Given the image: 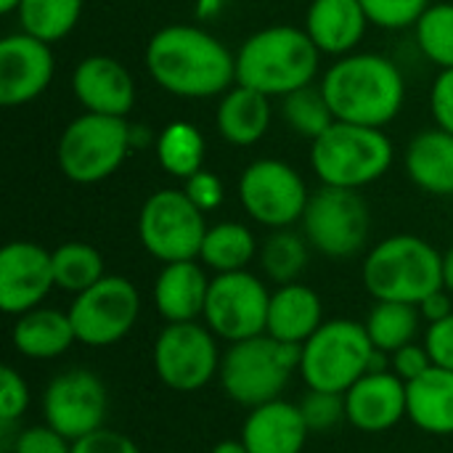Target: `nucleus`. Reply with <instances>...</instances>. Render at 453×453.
<instances>
[{"label": "nucleus", "mask_w": 453, "mask_h": 453, "mask_svg": "<svg viewBox=\"0 0 453 453\" xmlns=\"http://www.w3.org/2000/svg\"><path fill=\"white\" fill-rule=\"evenodd\" d=\"M151 80L178 98H212L236 85V53L196 24H170L146 45Z\"/></svg>", "instance_id": "nucleus-1"}, {"label": "nucleus", "mask_w": 453, "mask_h": 453, "mask_svg": "<svg viewBox=\"0 0 453 453\" xmlns=\"http://www.w3.org/2000/svg\"><path fill=\"white\" fill-rule=\"evenodd\" d=\"M319 85L340 122L366 127L390 125L406 101L403 72L382 53L340 56Z\"/></svg>", "instance_id": "nucleus-2"}, {"label": "nucleus", "mask_w": 453, "mask_h": 453, "mask_svg": "<svg viewBox=\"0 0 453 453\" xmlns=\"http://www.w3.org/2000/svg\"><path fill=\"white\" fill-rule=\"evenodd\" d=\"M321 50L305 29L292 24L265 27L250 35L236 50V82L284 98L300 88L313 85L319 74Z\"/></svg>", "instance_id": "nucleus-3"}, {"label": "nucleus", "mask_w": 453, "mask_h": 453, "mask_svg": "<svg viewBox=\"0 0 453 453\" xmlns=\"http://www.w3.org/2000/svg\"><path fill=\"white\" fill-rule=\"evenodd\" d=\"M361 279L374 300L419 305L443 289V252L422 236L395 234L366 252Z\"/></svg>", "instance_id": "nucleus-4"}, {"label": "nucleus", "mask_w": 453, "mask_h": 453, "mask_svg": "<svg viewBox=\"0 0 453 453\" xmlns=\"http://www.w3.org/2000/svg\"><path fill=\"white\" fill-rule=\"evenodd\" d=\"M300 372V348L271 334L231 342L223 350L218 382L228 401L247 411L281 398L292 377Z\"/></svg>", "instance_id": "nucleus-5"}, {"label": "nucleus", "mask_w": 453, "mask_h": 453, "mask_svg": "<svg viewBox=\"0 0 453 453\" xmlns=\"http://www.w3.org/2000/svg\"><path fill=\"white\" fill-rule=\"evenodd\" d=\"M395 159L393 141L382 127L334 122L324 135L311 141V167L321 186L356 188L380 180Z\"/></svg>", "instance_id": "nucleus-6"}, {"label": "nucleus", "mask_w": 453, "mask_h": 453, "mask_svg": "<svg viewBox=\"0 0 453 453\" xmlns=\"http://www.w3.org/2000/svg\"><path fill=\"white\" fill-rule=\"evenodd\" d=\"M133 149V127L125 117L82 111L74 117L56 146V162L72 183H101L114 175Z\"/></svg>", "instance_id": "nucleus-7"}, {"label": "nucleus", "mask_w": 453, "mask_h": 453, "mask_svg": "<svg viewBox=\"0 0 453 453\" xmlns=\"http://www.w3.org/2000/svg\"><path fill=\"white\" fill-rule=\"evenodd\" d=\"M374 350L377 348L361 321H324L319 332L300 348V377L308 390L345 395L364 374H369Z\"/></svg>", "instance_id": "nucleus-8"}, {"label": "nucleus", "mask_w": 453, "mask_h": 453, "mask_svg": "<svg viewBox=\"0 0 453 453\" xmlns=\"http://www.w3.org/2000/svg\"><path fill=\"white\" fill-rule=\"evenodd\" d=\"M300 226L311 250L329 260H350L369 242L372 212L361 191L321 186L311 194Z\"/></svg>", "instance_id": "nucleus-9"}, {"label": "nucleus", "mask_w": 453, "mask_h": 453, "mask_svg": "<svg viewBox=\"0 0 453 453\" xmlns=\"http://www.w3.org/2000/svg\"><path fill=\"white\" fill-rule=\"evenodd\" d=\"M207 228L204 212L183 194V188L154 191L138 212L141 247L162 265L199 260Z\"/></svg>", "instance_id": "nucleus-10"}, {"label": "nucleus", "mask_w": 453, "mask_h": 453, "mask_svg": "<svg viewBox=\"0 0 453 453\" xmlns=\"http://www.w3.org/2000/svg\"><path fill=\"white\" fill-rule=\"evenodd\" d=\"M159 382L175 393H196L220 374L223 350L204 321L165 324L151 350Z\"/></svg>", "instance_id": "nucleus-11"}, {"label": "nucleus", "mask_w": 453, "mask_h": 453, "mask_svg": "<svg viewBox=\"0 0 453 453\" xmlns=\"http://www.w3.org/2000/svg\"><path fill=\"white\" fill-rule=\"evenodd\" d=\"M66 313L80 345L109 348L122 342L138 324L141 292L130 279L106 273L90 289L74 295Z\"/></svg>", "instance_id": "nucleus-12"}, {"label": "nucleus", "mask_w": 453, "mask_h": 453, "mask_svg": "<svg viewBox=\"0 0 453 453\" xmlns=\"http://www.w3.org/2000/svg\"><path fill=\"white\" fill-rule=\"evenodd\" d=\"M308 199L311 194L303 175L281 159H255L239 178V202L244 212L271 231L300 223Z\"/></svg>", "instance_id": "nucleus-13"}, {"label": "nucleus", "mask_w": 453, "mask_h": 453, "mask_svg": "<svg viewBox=\"0 0 453 453\" xmlns=\"http://www.w3.org/2000/svg\"><path fill=\"white\" fill-rule=\"evenodd\" d=\"M271 308V289L250 271L215 273L202 321L215 332L218 340L242 342L265 334Z\"/></svg>", "instance_id": "nucleus-14"}, {"label": "nucleus", "mask_w": 453, "mask_h": 453, "mask_svg": "<svg viewBox=\"0 0 453 453\" xmlns=\"http://www.w3.org/2000/svg\"><path fill=\"white\" fill-rule=\"evenodd\" d=\"M109 390L90 369H66L56 374L42 393V422L72 443L106 427Z\"/></svg>", "instance_id": "nucleus-15"}, {"label": "nucleus", "mask_w": 453, "mask_h": 453, "mask_svg": "<svg viewBox=\"0 0 453 453\" xmlns=\"http://www.w3.org/2000/svg\"><path fill=\"white\" fill-rule=\"evenodd\" d=\"M56 289L53 257L35 242H8L0 250V308L5 316H21L40 308Z\"/></svg>", "instance_id": "nucleus-16"}, {"label": "nucleus", "mask_w": 453, "mask_h": 453, "mask_svg": "<svg viewBox=\"0 0 453 453\" xmlns=\"http://www.w3.org/2000/svg\"><path fill=\"white\" fill-rule=\"evenodd\" d=\"M56 58L50 42L19 29L0 40V104L13 109L42 96L53 80Z\"/></svg>", "instance_id": "nucleus-17"}, {"label": "nucleus", "mask_w": 453, "mask_h": 453, "mask_svg": "<svg viewBox=\"0 0 453 453\" xmlns=\"http://www.w3.org/2000/svg\"><path fill=\"white\" fill-rule=\"evenodd\" d=\"M72 93L85 111L127 117L135 104V82L127 66L106 53L85 56L72 72Z\"/></svg>", "instance_id": "nucleus-18"}, {"label": "nucleus", "mask_w": 453, "mask_h": 453, "mask_svg": "<svg viewBox=\"0 0 453 453\" xmlns=\"http://www.w3.org/2000/svg\"><path fill=\"white\" fill-rule=\"evenodd\" d=\"M345 414L348 422L366 435L393 430L406 419V382L393 372L364 374L345 393Z\"/></svg>", "instance_id": "nucleus-19"}, {"label": "nucleus", "mask_w": 453, "mask_h": 453, "mask_svg": "<svg viewBox=\"0 0 453 453\" xmlns=\"http://www.w3.org/2000/svg\"><path fill=\"white\" fill-rule=\"evenodd\" d=\"M239 438L250 453H303L311 430L300 403L276 398L250 409Z\"/></svg>", "instance_id": "nucleus-20"}, {"label": "nucleus", "mask_w": 453, "mask_h": 453, "mask_svg": "<svg viewBox=\"0 0 453 453\" xmlns=\"http://www.w3.org/2000/svg\"><path fill=\"white\" fill-rule=\"evenodd\" d=\"M210 276L199 260H180L162 265L154 281V308L165 319V324H186L199 321L204 316Z\"/></svg>", "instance_id": "nucleus-21"}, {"label": "nucleus", "mask_w": 453, "mask_h": 453, "mask_svg": "<svg viewBox=\"0 0 453 453\" xmlns=\"http://www.w3.org/2000/svg\"><path fill=\"white\" fill-rule=\"evenodd\" d=\"M369 27L361 0H313L305 13V32L321 53L348 56Z\"/></svg>", "instance_id": "nucleus-22"}, {"label": "nucleus", "mask_w": 453, "mask_h": 453, "mask_svg": "<svg viewBox=\"0 0 453 453\" xmlns=\"http://www.w3.org/2000/svg\"><path fill=\"white\" fill-rule=\"evenodd\" d=\"M321 324H324V303L313 287L303 281H292L271 292L265 334L287 345L303 348L319 332Z\"/></svg>", "instance_id": "nucleus-23"}, {"label": "nucleus", "mask_w": 453, "mask_h": 453, "mask_svg": "<svg viewBox=\"0 0 453 453\" xmlns=\"http://www.w3.org/2000/svg\"><path fill=\"white\" fill-rule=\"evenodd\" d=\"M11 342L21 358L53 361L72 350V345L77 342V334L66 311L40 305L16 316L13 329H11Z\"/></svg>", "instance_id": "nucleus-24"}, {"label": "nucleus", "mask_w": 453, "mask_h": 453, "mask_svg": "<svg viewBox=\"0 0 453 453\" xmlns=\"http://www.w3.org/2000/svg\"><path fill=\"white\" fill-rule=\"evenodd\" d=\"M406 419L427 435H453V372L430 366L406 385Z\"/></svg>", "instance_id": "nucleus-25"}, {"label": "nucleus", "mask_w": 453, "mask_h": 453, "mask_svg": "<svg viewBox=\"0 0 453 453\" xmlns=\"http://www.w3.org/2000/svg\"><path fill=\"white\" fill-rule=\"evenodd\" d=\"M411 183L433 196H453V133L443 127L422 130L403 157Z\"/></svg>", "instance_id": "nucleus-26"}, {"label": "nucleus", "mask_w": 453, "mask_h": 453, "mask_svg": "<svg viewBox=\"0 0 453 453\" xmlns=\"http://www.w3.org/2000/svg\"><path fill=\"white\" fill-rule=\"evenodd\" d=\"M215 125L223 141L234 146H252L271 127V98L236 82L223 93L215 111Z\"/></svg>", "instance_id": "nucleus-27"}, {"label": "nucleus", "mask_w": 453, "mask_h": 453, "mask_svg": "<svg viewBox=\"0 0 453 453\" xmlns=\"http://www.w3.org/2000/svg\"><path fill=\"white\" fill-rule=\"evenodd\" d=\"M257 255L260 247L252 228L236 220H223L207 228L199 263L212 273H234V271H247Z\"/></svg>", "instance_id": "nucleus-28"}, {"label": "nucleus", "mask_w": 453, "mask_h": 453, "mask_svg": "<svg viewBox=\"0 0 453 453\" xmlns=\"http://www.w3.org/2000/svg\"><path fill=\"white\" fill-rule=\"evenodd\" d=\"M419 305L409 303H390V300H374V308L369 311L364 326L369 332V340L377 350L395 353L398 348L417 342L419 326H422Z\"/></svg>", "instance_id": "nucleus-29"}, {"label": "nucleus", "mask_w": 453, "mask_h": 453, "mask_svg": "<svg viewBox=\"0 0 453 453\" xmlns=\"http://www.w3.org/2000/svg\"><path fill=\"white\" fill-rule=\"evenodd\" d=\"M204 135L196 125L175 119L162 127L157 138V162L173 178H191L204 167Z\"/></svg>", "instance_id": "nucleus-30"}, {"label": "nucleus", "mask_w": 453, "mask_h": 453, "mask_svg": "<svg viewBox=\"0 0 453 453\" xmlns=\"http://www.w3.org/2000/svg\"><path fill=\"white\" fill-rule=\"evenodd\" d=\"M257 260H260L265 279L273 281L276 287H284V284L300 281L311 260V244L305 234H297L292 228H279L263 242Z\"/></svg>", "instance_id": "nucleus-31"}, {"label": "nucleus", "mask_w": 453, "mask_h": 453, "mask_svg": "<svg viewBox=\"0 0 453 453\" xmlns=\"http://www.w3.org/2000/svg\"><path fill=\"white\" fill-rule=\"evenodd\" d=\"M85 0H21L16 16L21 29L42 42L64 40L80 21Z\"/></svg>", "instance_id": "nucleus-32"}, {"label": "nucleus", "mask_w": 453, "mask_h": 453, "mask_svg": "<svg viewBox=\"0 0 453 453\" xmlns=\"http://www.w3.org/2000/svg\"><path fill=\"white\" fill-rule=\"evenodd\" d=\"M53 257V279L56 289L69 292L72 297L90 289L96 281L106 276V265L101 252L85 242H66L50 252Z\"/></svg>", "instance_id": "nucleus-33"}, {"label": "nucleus", "mask_w": 453, "mask_h": 453, "mask_svg": "<svg viewBox=\"0 0 453 453\" xmlns=\"http://www.w3.org/2000/svg\"><path fill=\"white\" fill-rule=\"evenodd\" d=\"M281 114H284V122L303 138H311L316 141L319 135H324L334 122V111L321 90L308 85V88H300L289 96L281 98Z\"/></svg>", "instance_id": "nucleus-34"}, {"label": "nucleus", "mask_w": 453, "mask_h": 453, "mask_svg": "<svg viewBox=\"0 0 453 453\" xmlns=\"http://www.w3.org/2000/svg\"><path fill=\"white\" fill-rule=\"evenodd\" d=\"M417 45L441 69L453 66V3L430 5L414 27Z\"/></svg>", "instance_id": "nucleus-35"}, {"label": "nucleus", "mask_w": 453, "mask_h": 453, "mask_svg": "<svg viewBox=\"0 0 453 453\" xmlns=\"http://www.w3.org/2000/svg\"><path fill=\"white\" fill-rule=\"evenodd\" d=\"M303 419L313 433H329L337 425L348 422L345 414V395L342 393H326V390H308L305 398L300 401Z\"/></svg>", "instance_id": "nucleus-36"}, {"label": "nucleus", "mask_w": 453, "mask_h": 453, "mask_svg": "<svg viewBox=\"0 0 453 453\" xmlns=\"http://www.w3.org/2000/svg\"><path fill=\"white\" fill-rule=\"evenodd\" d=\"M369 24L382 29H406L417 27L422 13L433 5L430 0H361Z\"/></svg>", "instance_id": "nucleus-37"}, {"label": "nucleus", "mask_w": 453, "mask_h": 453, "mask_svg": "<svg viewBox=\"0 0 453 453\" xmlns=\"http://www.w3.org/2000/svg\"><path fill=\"white\" fill-rule=\"evenodd\" d=\"M8 451L11 453H72V441L64 438L58 430H53L50 425L40 422V425H29V427H19L16 435H11L8 441Z\"/></svg>", "instance_id": "nucleus-38"}, {"label": "nucleus", "mask_w": 453, "mask_h": 453, "mask_svg": "<svg viewBox=\"0 0 453 453\" xmlns=\"http://www.w3.org/2000/svg\"><path fill=\"white\" fill-rule=\"evenodd\" d=\"M32 403L27 380L13 369L3 366L0 372V425H19Z\"/></svg>", "instance_id": "nucleus-39"}, {"label": "nucleus", "mask_w": 453, "mask_h": 453, "mask_svg": "<svg viewBox=\"0 0 453 453\" xmlns=\"http://www.w3.org/2000/svg\"><path fill=\"white\" fill-rule=\"evenodd\" d=\"M183 194L207 215V212H212V210H218L223 204L226 186H223V180L215 173L202 167L199 173H194L191 178L183 180Z\"/></svg>", "instance_id": "nucleus-40"}, {"label": "nucleus", "mask_w": 453, "mask_h": 453, "mask_svg": "<svg viewBox=\"0 0 453 453\" xmlns=\"http://www.w3.org/2000/svg\"><path fill=\"white\" fill-rule=\"evenodd\" d=\"M430 366H435V364H433V356L425 348V342L422 345L419 342H409V345L398 348L395 353H390V372L398 374L406 385L411 380L422 377Z\"/></svg>", "instance_id": "nucleus-41"}, {"label": "nucleus", "mask_w": 453, "mask_h": 453, "mask_svg": "<svg viewBox=\"0 0 453 453\" xmlns=\"http://www.w3.org/2000/svg\"><path fill=\"white\" fill-rule=\"evenodd\" d=\"M72 453H141V449L125 433L101 427V430L74 441L72 443Z\"/></svg>", "instance_id": "nucleus-42"}, {"label": "nucleus", "mask_w": 453, "mask_h": 453, "mask_svg": "<svg viewBox=\"0 0 453 453\" xmlns=\"http://www.w3.org/2000/svg\"><path fill=\"white\" fill-rule=\"evenodd\" d=\"M430 111L438 127L453 133V66L438 72L430 90Z\"/></svg>", "instance_id": "nucleus-43"}, {"label": "nucleus", "mask_w": 453, "mask_h": 453, "mask_svg": "<svg viewBox=\"0 0 453 453\" xmlns=\"http://www.w3.org/2000/svg\"><path fill=\"white\" fill-rule=\"evenodd\" d=\"M425 348L430 350L435 366L453 372V313L438 324H427Z\"/></svg>", "instance_id": "nucleus-44"}, {"label": "nucleus", "mask_w": 453, "mask_h": 453, "mask_svg": "<svg viewBox=\"0 0 453 453\" xmlns=\"http://www.w3.org/2000/svg\"><path fill=\"white\" fill-rule=\"evenodd\" d=\"M453 295L443 287V289H438V292H433L430 297H425L422 303H419V313H422V319H425V324H438V321H443V319H449L453 313Z\"/></svg>", "instance_id": "nucleus-45"}, {"label": "nucleus", "mask_w": 453, "mask_h": 453, "mask_svg": "<svg viewBox=\"0 0 453 453\" xmlns=\"http://www.w3.org/2000/svg\"><path fill=\"white\" fill-rule=\"evenodd\" d=\"M210 453H250V451H247V446H244V443H242V438H239V441H220V443H215Z\"/></svg>", "instance_id": "nucleus-46"}, {"label": "nucleus", "mask_w": 453, "mask_h": 453, "mask_svg": "<svg viewBox=\"0 0 453 453\" xmlns=\"http://www.w3.org/2000/svg\"><path fill=\"white\" fill-rule=\"evenodd\" d=\"M443 287L453 295V247L443 252Z\"/></svg>", "instance_id": "nucleus-47"}, {"label": "nucleus", "mask_w": 453, "mask_h": 453, "mask_svg": "<svg viewBox=\"0 0 453 453\" xmlns=\"http://www.w3.org/2000/svg\"><path fill=\"white\" fill-rule=\"evenodd\" d=\"M220 3H223V0H199L196 13H199V16H210V13H215V11L220 8Z\"/></svg>", "instance_id": "nucleus-48"}, {"label": "nucleus", "mask_w": 453, "mask_h": 453, "mask_svg": "<svg viewBox=\"0 0 453 453\" xmlns=\"http://www.w3.org/2000/svg\"><path fill=\"white\" fill-rule=\"evenodd\" d=\"M19 3H21V0H0V11H3V13H16Z\"/></svg>", "instance_id": "nucleus-49"}]
</instances>
